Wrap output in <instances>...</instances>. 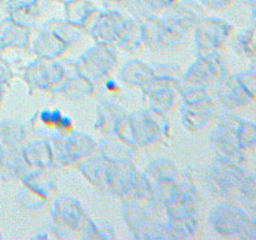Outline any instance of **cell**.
I'll list each match as a JSON object with an SVG mask.
<instances>
[{"instance_id":"1","label":"cell","mask_w":256,"mask_h":240,"mask_svg":"<svg viewBox=\"0 0 256 240\" xmlns=\"http://www.w3.org/2000/svg\"><path fill=\"white\" fill-rule=\"evenodd\" d=\"M252 8H254L256 12V0H252Z\"/></svg>"},{"instance_id":"2","label":"cell","mask_w":256,"mask_h":240,"mask_svg":"<svg viewBox=\"0 0 256 240\" xmlns=\"http://www.w3.org/2000/svg\"><path fill=\"white\" fill-rule=\"evenodd\" d=\"M0 162H2V156H0Z\"/></svg>"},{"instance_id":"3","label":"cell","mask_w":256,"mask_h":240,"mask_svg":"<svg viewBox=\"0 0 256 240\" xmlns=\"http://www.w3.org/2000/svg\"><path fill=\"white\" fill-rule=\"evenodd\" d=\"M0 2H2V0H0Z\"/></svg>"}]
</instances>
